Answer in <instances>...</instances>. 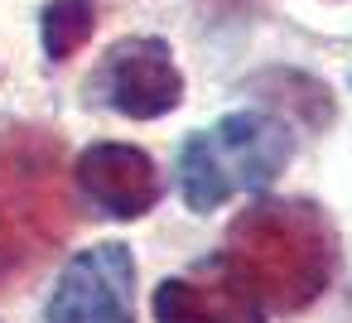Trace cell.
Segmentation results:
<instances>
[{
	"mask_svg": "<svg viewBox=\"0 0 352 323\" xmlns=\"http://www.w3.org/2000/svg\"><path fill=\"white\" fill-rule=\"evenodd\" d=\"M208 10H217V15H232V10H246V5H256V0H203Z\"/></svg>",
	"mask_w": 352,
	"mask_h": 323,
	"instance_id": "cell-9",
	"label": "cell"
},
{
	"mask_svg": "<svg viewBox=\"0 0 352 323\" xmlns=\"http://www.w3.org/2000/svg\"><path fill=\"white\" fill-rule=\"evenodd\" d=\"M217 256L265 313H299L333 285L338 232L309 198H256Z\"/></svg>",
	"mask_w": 352,
	"mask_h": 323,
	"instance_id": "cell-1",
	"label": "cell"
},
{
	"mask_svg": "<svg viewBox=\"0 0 352 323\" xmlns=\"http://www.w3.org/2000/svg\"><path fill=\"white\" fill-rule=\"evenodd\" d=\"M73 164L44 126H0V289H20L73 232Z\"/></svg>",
	"mask_w": 352,
	"mask_h": 323,
	"instance_id": "cell-2",
	"label": "cell"
},
{
	"mask_svg": "<svg viewBox=\"0 0 352 323\" xmlns=\"http://www.w3.org/2000/svg\"><path fill=\"white\" fill-rule=\"evenodd\" d=\"M87 97L126 121H160L184 102V73L164 39L131 34L102 54L97 73L87 78Z\"/></svg>",
	"mask_w": 352,
	"mask_h": 323,
	"instance_id": "cell-4",
	"label": "cell"
},
{
	"mask_svg": "<svg viewBox=\"0 0 352 323\" xmlns=\"http://www.w3.org/2000/svg\"><path fill=\"white\" fill-rule=\"evenodd\" d=\"M97 30V5L92 0H49L39 10V44L49 63H68Z\"/></svg>",
	"mask_w": 352,
	"mask_h": 323,
	"instance_id": "cell-8",
	"label": "cell"
},
{
	"mask_svg": "<svg viewBox=\"0 0 352 323\" xmlns=\"http://www.w3.org/2000/svg\"><path fill=\"white\" fill-rule=\"evenodd\" d=\"M73 183L78 193L102 212V217H116V222H135L145 217L164 183H160V169L145 150L135 145H116V140H102V145H87L78 159H73Z\"/></svg>",
	"mask_w": 352,
	"mask_h": 323,
	"instance_id": "cell-6",
	"label": "cell"
},
{
	"mask_svg": "<svg viewBox=\"0 0 352 323\" xmlns=\"http://www.w3.org/2000/svg\"><path fill=\"white\" fill-rule=\"evenodd\" d=\"M155 323H265L270 313L241 289L227 260L212 251L184 275L155 285Z\"/></svg>",
	"mask_w": 352,
	"mask_h": 323,
	"instance_id": "cell-7",
	"label": "cell"
},
{
	"mask_svg": "<svg viewBox=\"0 0 352 323\" xmlns=\"http://www.w3.org/2000/svg\"><path fill=\"white\" fill-rule=\"evenodd\" d=\"M44 323H135V256L121 241L78 251L49 304Z\"/></svg>",
	"mask_w": 352,
	"mask_h": 323,
	"instance_id": "cell-5",
	"label": "cell"
},
{
	"mask_svg": "<svg viewBox=\"0 0 352 323\" xmlns=\"http://www.w3.org/2000/svg\"><path fill=\"white\" fill-rule=\"evenodd\" d=\"M294 159V135L275 111H227L179 145V193L188 212H212L236 193L270 188Z\"/></svg>",
	"mask_w": 352,
	"mask_h": 323,
	"instance_id": "cell-3",
	"label": "cell"
}]
</instances>
